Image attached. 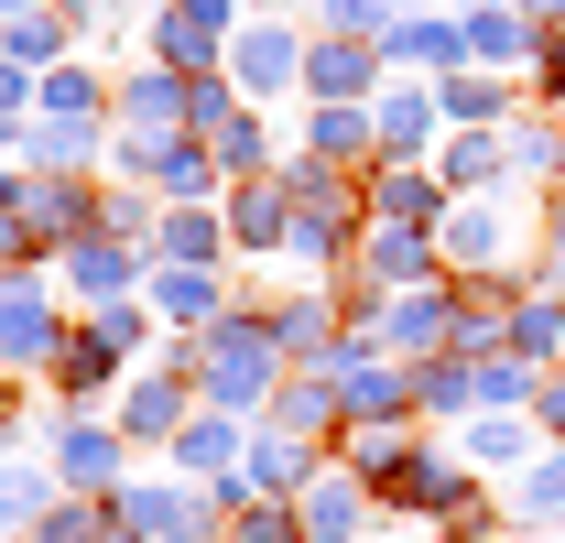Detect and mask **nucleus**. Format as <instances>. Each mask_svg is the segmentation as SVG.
<instances>
[{"label":"nucleus","mask_w":565,"mask_h":543,"mask_svg":"<svg viewBox=\"0 0 565 543\" xmlns=\"http://www.w3.org/2000/svg\"><path fill=\"white\" fill-rule=\"evenodd\" d=\"M185 370H196V392H207L217 413L262 403V392L282 381V338H273V316H239V305H228V316H217L207 338L185 348Z\"/></svg>","instance_id":"f257e3e1"},{"label":"nucleus","mask_w":565,"mask_h":543,"mask_svg":"<svg viewBox=\"0 0 565 543\" xmlns=\"http://www.w3.org/2000/svg\"><path fill=\"white\" fill-rule=\"evenodd\" d=\"M141 338H152L141 305H98V327H76V338L55 348V392H66V403H98V392L120 381V359H141Z\"/></svg>","instance_id":"f03ea898"},{"label":"nucleus","mask_w":565,"mask_h":543,"mask_svg":"<svg viewBox=\"0 0 565 543\" xmlns=\"http://www.w3.org/2000/svg\"><path fill=\"white\" fill-rule=\"evenodd\" d=\"M435 251H446V283L511 272V196H457L435 217ZM511 283H533V272H511Z\"/></svg>","instance_id":"7ed1b4c3"},{"label":"nucleus","mask_w":565,"mask_h":543,"mask_svg":"<svg viewBox=\"0 0 565 543\" xmlns=\"http://www.w3.org/2000/svg\"><path fill=\"white\" fill-rule=\"evenodd\" d=\"M349 272L370 283V294H414V283H446V251H435V228H392V217H370L359 228Z\"/></svg>","instance_id":"20e7f679"},{"label":"nucleus","mask_w":565,"mask_h":543,"mask_svg":"<svg viewBox=\"0 0 565 543\" xmlns=\"http://www.w3.org/2000/svg\"><path fill=\"white\" fill-rule=\"evenodd\" d=\"M185 413H196V370H185V359H163V370H141V381H131L120 435H131V446H174V435H185Z\"/></svg>","instance_id":"39448f33"},{"label":"nucleus","mask_w":565,"mask_h":543,"mask_svg":"<svg viewBox=\"0 0 565 543\" xmlns=\"http://www.w3.org/2000/svg\"><path fill=\"white\" fill-rule=\"evenodd\" d=\"M305 76V33L294 22H250V33H228V87L239 98H282Z\"/></svg>","instance_id":"423d86ee"},{"label":"nucleus","mask_w":565,"mask_h":543,"mask_svg":"<svg viewBox=\"0 0 565 543\" xmlns=\"http://www.w3.org/2000/svg\"><path fill=\"white\" fill-rule=\"evenodd\" d=\"M66 316L44 305V283H0V370H55Z\"/></svg>","instance_id":"0eeeda50"},{"label":"nucleus","mask_w":565,"mask_h":543,"mask_svg":"<svg viewBox=\"0 0 565 543\" xmlns=\"http://www.w3.org/2000/svg\"><path fill=\"white\" fill-rule=\"evenodd\" d=\"M370 478H349V468H316L305 478V500H294V522H305V543H359L370 533Z\"/></svg>","instance_id":"6e6552de"},{"label":"nucleus","mask_w":565,"mask_h":543,"mask_svg":"<svg viewBox=\"0 0 565 543\" xmlns=\"http://www.w3.org/2000/svg\"><path fill=\"white\" fill-rule=\"evenodd\" d=\"M273 435H305V446L349 435V392H338V370H294V381H273Z\"/></svg>","instance_id":"1a4fd4ad"},{"label":"nucleus","mask_w":565,"mask_h":543,"mask_svg":"<svg viewBox=\"0 0 565 543\" xmlns=\"http://www.w3.org/2000/svg\"><path fill=\"white\" fill-rule=\"evenodd\" d=\"M359 196H370V217H392V228H435V217L457 206L435 163H370V185H359Z\"/></svg>","instance_id":"9d476101"},{"label":"nucleus","mask_w":565,"mask_h":543,"mask_svg":"<svg viewBox=\"0 0 565 543\" xmlns=\"http://www.w3.org/2000/svg\"><path fill=\"white\" fill-rule=\"evenodd\" d=\"M435 109L457 120V131H511V109H522V87L500 66H446L435 76Z\"/></svg>","instance_id":"9b49d317"},{"label":"nucleus","mask_w":565,"mask_h":543,"mask_svg":"<svg viewBox=\"0 0 565 543\" xmlns=\"http://www.w3.org/2000/svg\"><path fill=\"white\" fill-rule=\"evenodd\" d=\"M392 66L381 44H349V33H316L305 44V87H316V109H359V87Z\"/></svg>","instance_id":"f8f14e48"},{"label":"nucleus","mask_w":565,"mask_h":543,"mask_svg":"<svg viewBox=\"0 0 565 543\" xmlns=\"http://www.w3.org/2000/svg\"><path fill=\"white\" fill-rule=\"evenodd\" d=\"M98 206H109V196H87L76 174H33V185H22V217L44 228V251H76V239H98Z\"/></svg>","instance_id":"ddd939ff"},{"label":"nucleus","mask_w":565,"mask_h":543,"mask_svg":"<svg viewBox=\"0 0 565 543\" xmlns=\"http://www.w3.org/2000/svg\"><path fill=\"white\" fill-rule=\"evenodd\" d=\"M457 33H468V66H500V76L544 55V44H533V22H522L511 0H468V11H457Z\"/></svg>","instance_id":"4468645a"},{"label":"nucleus","mask_w":565,"mask_h":543,"mask_svg":"<svg viewBox=\"0 0 565 543\" xmlns=\"http://www.w3.org/2000/svg\"><path fill=\"white\" fill-rule=\"evenodd\" d=\"M185 109H196V76H174V66H141L131 87H120V131H185Z\"/></svg>","instance_id":"2eb2a0df"},{"label":"nucleus","mask_w":565,"mask_h":543,"mask_svg":"<svg viewBox=\"0 0 565 543\" xmlns=\"http://www.w3.org/2000/svg\"><path fill=\"white\" fill-rule=\"evenodd\" d=\"M370 120H381V163H424L435 152V87H392V98H370Z\"/></svg>","instance_id":"dca6fc26"},{"label":"nucleus","mask_w":565,"mask_h":543,"mask_svg":"<svg viewBox=\"0 0 565 543\" xmlns=\"http://www.w3.org/2000/svg\"><path fill=\"white\" fill-rule=\"evenodd\" d=\"M500 152H511V196H522V185H565V120L555 109H522V120L500 131Z\"/></svg>","instance_id":"f3484780"},{"label":"nucleus","mask_w":565,"mask_h":543,"mask_svg":"<svg viewBox=\"0 0 565 543\" xmlns=\"http://www.w3.org/2000/svg\"><path fill=\"white\" fill-rule=\"evenodd\" d=\"M239 446H250V435H239V413H185V435H174V478H239Z\"/></svg>","instance_id":"a211bd4d"},{"label":"nucleus","mask_w":565,"mask_h":543,"mask_svg":"<svg viewBox=\"0 0 565 543\" xmlns=\"http://www.w3.org/2000/svg\"><path fill=\"white\" fill-rule=\"evenodd\" d=\"M435 174H446V196H511V152H500V131H457L446 152H435Z\"/></svg>","instance_id":"6ab92c4d"},{"label":"nucleus","mask_w":565,"mask_h":543,"mask_svg":"<svg viewBox=\"0 0 565 543\" xmlns=\"http://www.w3.org/2000/svg\"><path fill=\"white\" fill-rule=\"evenodd\" d=\"M66 283H76V294H87V305H131L141 262H131V251H120V239H109V228H98V239H76V251H66Z\"/></svg>","instance_id":"aec40b11"},{"label":"nucleus","mask_w":565,"mask_h":543,"mask_svg":"<svg viewBox=\"0 0 565 543\" xmlns=\"http://www.w3.org/2000/svg\"><path fill=\"white\" fill-rule=\"evenodd\" d=\"M468 468H533L544 457V424H522V413H468Z\"/></svg>","instance_id":"412c9836"},{"label":"nucleus","mask_w":565,"mask_h":543,"mask_svg":"<svg viewBox=\"0 0 565 543\" xmlns=\"http://www.w3.org/2000/svg\"><path fill=\"white\" fill-rule=\"evenodd\" d=\"M392 66H468V33H457V11H414V22H392V44H381Z\"/></svg>","instance_id":"4be33fe9"},{"label":"nucleus","mask_w":565,"mask_h":543,"mask_svg":"<svg viewBox=\"0 0 565 543\" xmlns=\"http://www.w3.org/2000/svg\"><path fill=\"white\" fill-rule=\"evenodd\" d=\"M273 338H282V359H305V370H338V305H327V294L273 305Z\"/></svg>","instance_id":"5701e85b"},{"label":"nucleus","mask_w":565,"mask_h":543,"mask_svg":"<svg viewBox=\"0 0 565 543\" xmlns=\"http://www.w3.org/2000/svg\"><path fill=\"white\" fill-rule=\"evenodd\" d=\"M327 468V446H305V435H262V457H250V489H262V500H305V478Z\"/></svg>","instance_id":"b1692460"},{"label":"nucleus","mask_w":565,"mask_h":543,"mask_svg":"<svg viewBox=\"0 0 565 543\" xmlns=\"http://www.w3.org/2000/svg\"><path fill=\"white\" fill-rule=\"evenodd\" d=\"M152 316H174V327H217V316H228V294H217V272L163 262V272H152Z\"/></svg>","instance_id":"393cba45"},{"label":"nucleus","mask_w":565,"mask_h":543,"mask_svg":"<svg viewBox=\"0 0 565 543\" xmlns=\"http://www.w3.org/2000/svg\"><path fill=\"white\" fill-rule=\"evenodd\" d=\"M120 446H131L120 424H66V435H55V468H66L76 489H109V478H120Z\"/></svg>","instance_id":"a878e982"},{"label":"nucleus","mask_w":565,"mask_h":543,"mask_svg":"<svg viewBox=\"0 0 565 543\" xmlns=\"http://www.w3.org/2000/svg\"><path fill=\"white\" fill-rule=\"evenodd\" d=\"M228 239H250V251L294 239V174H282V185H239V206H228Z\"/></svg>","instance_id":"bb28decb"},{"label":"nucleus","mask_w":565,"mask_h":543,"mask_svg":"<svg viewBox=\"0 0 565 543\" xmlns=\"http://www.w3.org/2000/svg\"><path fill=\"white\" fill-rule=\"evenodd\" d=\"M305 152H316V163H349V152L381 163V120H370V98H359V109H316V120H305Z\"/></svg>","instance_id":"cd10ccee"},{"label":"nucleus","mask_w":565,"mask_h":543,"mask_svg":"<svg viewBox=\"0 0 565 543\" xmlns=\"http://www.w3.org/2000/svg\"><path fill=\"white\" fill-rule=\"evenodd\" d=\"M414 413H479V359H414Z\"/></svg>","instance_id":"c85d7f7f"},{"label":"nucleus","mask_w":565,"mask_h":543,"mask_svg":"<svg viewBox=\"0 0 565 543\" xmlns=\"http://www.w3.org/2000/svg\"><path fill=\"white\" fill-rule=\"evenodd\" d=\"M522 522H533V533H565V446H544V457L522 468Z\"/></svg>","instance_id":"c756f323"},{"label":"nucleus","mask_w":565,"mask_h":543,"mask_svg":"<svg viewBox=\"0 0 565 543\" xmlns=\"http://www.w3.org/2000/svg\"><path fill=\"white\" fill-rule=\"evenodd\" d=\"M217 251H228V239H217V217H207V206H174V217H163V262L217 272Z\"/></svg>","instance_id":"7c9ffc66"},{"label":"nucleus","mask_w":565,"mask_h":543,"mask_svg":"<svg viewBox=\"0 0 565 543\" xmlns=\"http://www.w3.org/2000/svg\"><path fill=\"white\" fill-rule=\"evenodd\" d=\"M33 98H44V120H98V109H109V87H98L87 66H44Z\"/></svg>","instance_id":"2f4dec72"},{"label":"nucleus","mask_w":565,"mask_h":543,"mask_svg":"<svg viewBox=\"0 0 565 543\" xmlns=\"http://www.w3.org/2000/svg\"><path fill=\"white\" fill-rule=\"evenodd\" d=\"M33 163H55V174H76V163H87V152H98V120H33Z\"/></svg>","instance_id":"473e14b6"},{"label":"nucleus","mask_w":565,"mask_h":543,"mask_svg":"<svg viewBox=\"0 0 565 543\" xmlns=\"http://www.w3.org/2000/svg\"><path fill=\"white\" fill-rule=\"evenodd\" d=\"M316 22H327V33H349V44H392V22H403V11H392V0H316Z\"/></svg>","instance_id":"72a5a7b5"},{"label":"nucleus","mask_w":565,"mask_h":543,"mask_svg":"<svg viewBox=\"0 0 565 543\" xmlns=\"http://www.w3.org/2000/svg\"><path fill=\"white\" fill-rule=\"evenodd\" d=\"M11 66H66V11H22L11 22Z\"/></svg>","instance_id":"f704fd0d"},{"label":"nucleus","mask_w":565,"mask_h":543,"mask_svg":"<svg viewBox=\"0 0 565 543\" xmlns=\"http://www.w3.org/2000/svg\"><path fill=\"white\" fill-rule=\"evenodd\" d=\"M33 543H120V522L98 511V500H66V511H44V533Z\"/></svg>","instance_id":"c9c22d12"},{"label":"nucleus","mask_w":565,"mask_h":543,"mask_svg":"<svg viewBox=\"0 0 565 543\" xmlns=\"http://www.w3.org/2000/svg\"><path fill=\"white\" fill-rule=\"evenodd\" d=\"M0 522H44V468L0 457Z\"/></svg>","instance_id":"e433bc0d"},{"label":"nucleus","mask_w":565,"mask_h":543,"mask_svg":"<svg viewBox=\"0 0 565 543\" xmlns=\"http://www.w3.org/2000/svg\"><path fill=\"white\" fill-rule=\"evenodd\" d=\"M294 533H305V522H294V500H250L228 543H294Z\"/></svg>","instance_id":"4c0bfd02"},{"label":"nucleus","mask_w":565,"mask_h":543,"mask_svg":"<svg viewBox=\"0 0 565 543\" xmlns=\"http://www.w3.org/2000/svg\"><path fill=\"white\" fill-rule=\"evenodd\" d=\"M22 98H33V66H11V55H0V141L33 131V120H22Z\"/></svg>","instance_id":"58836bf2"},{"label":"nucleus","mask_w":565,"mask_h":543,"mask_svg":"<svg viewBox=\"0 0 565 543\" xmlns=\"http://www.w3.org/2000/svg\"><path fill=\"white\" fill-rule=\"evenodd\" d=\"M533 98H544V109H555V120H565V33H555V44H544V55H533Z\"/></svg>","instance_id":"ea45409f"},{"label":"nucleus","mask_w":565,"mask_h":543,"mask_svg":"<svg viewBox=\"0 0 565 543\" xmlns=\"http://www.w3.org/2000/svg\"><path fill=\"white\" fill-rule=\"evenodd\" d=\"M533 424H544V446H565V370H544V392H533Z\"/></svg>","instance_id":"a19ab883"},{"label":"nucleus","mask_w":565,"mask_h":543,"mask_svg":"<svg viewBox=\"0 0 565 543\" xmlns=\"http://www.w3.org/2000/svg\"><path fill=\"white\" fill-rule=\"evenodd\" d=\"M533 283H555V294H565V196L544 206V272H533Z\"/></svg>","instance_id":"79ce46f5"},{"label":"nucleus","mask_w":565,"mask_h":543,"mask_svg":"<svg viewBox=\"0 0 565 543\" xmlns=\"http://www.w3.org/2000/svg\"><path fill=\"white\" fill-rule=\"evenodd\" d=\"M120 22V0H66V33H109Z\"/></svg>","instance_id":"37998d69"},{"label":"nucleus","mask_w":565,"mask_h":543,"mask_svg":"<svg viewBox=\"0 0 565 543\" xmlns=\"http://www.w3.org/2000/svg\"><path fill=\"white\" fill-rule=\"evenodd\" d=\"M511 11L533 22V44H555V33H565V0H511Z\"/></svg>","instance_id":"c03bdc74"},{"label":"nucleus","mask_w":565,"mask_h":543,"mask_svg":"<svg viewBox=\"0 0 565 543\" xmlns=\"http://www.w3.org/2000/svg\"><path fill=\"white\" fill-rule=\"evenodd\" d=\"M11 206H22V174H0V217H11Z\"/></svg>","instance_id":"a18cd8bd"},{"label":"nucleus","mask_w":565,"mask_h":543,"mask_svg":"<svg viewBox=\"0 0 565 543\" xmlns=\"http://www.w3.org/2000/svg\"><path fill=\"white\" fill-rule=\"evenodd\" d=\"M22 11H44V0H0V22H22Z\"/></svg>","instance_id":"49530a36"},{"label":"nucleus","mask_w":565,"mask_h":543,"mask_svg":"<svg viewBox=\"0 0 565 543\" xmlns=\"http://www.w3.org/2000/svg\"><path fill=\"white\" fill-rule=\"evenodd\" d=\"M457 543H500V533H457Z\"/></svg>","instance_id":"de8ad7c7"},{"label":"nucleus","mask_w":565,"mask_h":543,"mask_svg":"<svg viewBox=\"0 0 565 543\" xmlns=\"http://www.w3.org/2000/svg\"><path fill=\"white\" fill-rule=\"evenodd\" d=\"M120 543H131V533H120Z\"/></svg>","instance_id":"09e8293b"}]
</instances>
